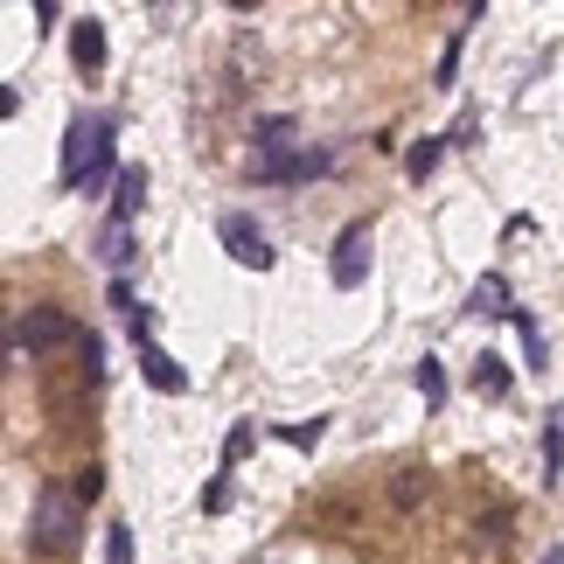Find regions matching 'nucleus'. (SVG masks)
Here are the masks:
<instances>
[{"instance_id":"obj_1","label":"nucleus","mask_w":564,"mask_h":564,"mask_svg":"<svg viewBox=\"0 0 564 564\" xmlns=\"http://www.w3.org/2000/svg\"><path fill=\"white\" fill-rule=\"evenodd\" d=\"M112 182V119H77L63 133V188L98 195Z\"/></svg>"},{"instance_id":"obj_2","label":"nucleus","mask_w":564,"mask_h":564,"mask_svg":"<svg viewBox=\"0 0 564 564\" xmlns=\"http://www.w3.org/2000/svg\"><path fill=\"white\" fill-rule=\"evenodd\" d=\"M29 544H35V551H50V557H70V551L84 544V509L70 502V488H42V495H35Z\"/></svg>"},{"instance_id":"obj_3","label":"nucleus","mask_w":564,"mask_h":564,"mask_svg":"<svg viewBox=\"0 0 564 564\" xmlns=\"http://www.w3.org/2000/svg\"><path fill=\"white\" fill-rule=\"evenodd\" d=\"M8 335L21 341V349H35V356H42V349H70V341H84V328H77L63 307H29Z\"/></svg>"},{"instance_id":"obj_4","label":"nucleus","mask_w":564,"mask_h":564,"mask_svg":"<svg viewBox=\"0 0 564 564\" xmlns=\"http://www.w3.org/2000/svg\"><path fill=\"white\" fill-rule=\"evenodd\" d=\"M370 251H377V230H370V224H349V230L335 237V265H328V272H335L341 293H356L362 279H370Z\"/></svg>"},{"instance_id":"obj_5","label":"nucleus","mask_w":564,"mask_h":564,"mask_svg":"<svg viewBox=\"0 0 564 564\" xmlns=\"http://www.w3.org/2000/svg\"><path fill=\"white\" fill-rule=\"evenodd\" d=\"M216 237H224V251H230L245 272H272V258H279V251H272V237L258 230L251 216H224V224H216Z\"/></svg>"},{"instance_id":"obj_6","label":"nucleus","mask_w":564,"mask_h":564,"mask_svg":"<svg viewBox=\"0 0 564 564\" xmlns=\"http://www.w3.org/2000/svg\"><path fill=\"white\" fill-rule=\"evenodd\" d=\"M328 147H279V154H258V182H314L328 175Z\"/></svg>"},{"instance_id":"obj_7","label":"nucleus","mask_w":564,"mask_h":564,"mask_svg":"<svg viewBox=\"0 0 564 564\" xmlns=\"http://www.w3.org/2000/svg\"><path fill=\"white\" fill-rule=\"evenodd\" d=\"M140 377H147V383H154V390H161V398H182V390H188V377H182V362H175V356H167V349H161V341H147V349H140Z\"/></svg>"},{"instance_id":"obj_8","label":"nucleus","mask_w":564,"mask_h":564,"mask_svg":"<svg viewBox=\"0 0 564 564\" xmlns=\"http://www.w3.org/2000/svg\"><path fill=\"white\" fill-rule=\"evenodd\" d=\"M70 56H77V70H105V21L98 14L70 21Z\"/></svg>"},{"instance_id":"obj_9","label":"nucleus","mask_w":564,"mask_h":564,"mask_svg":"<svg viewBox=\"0 0 564 564\" xmlns=\"http://www.w3.org/2000/svg\"><path fill=\"white\" fill-rule=\"evenodd\" d=\"M140 209H147V167H119V182H112V224H133Z\"/></svg>"},{"instance_id":"obj_10","label":"nucleus","mask_w":564,"mask_h":564,"mask_svg":"<svg viewBox=\"0 0 564 564\" xmlns=\"http://www.w3.org/2000/svg\"><path fill=\"white\" fill-rule=\"evenodd\" d=\"M467 307H474V314H502V321H509V314H516V300H509V279H502V272H481V286L467 293Z\"/></svg>"},{"instance_id":"obj_11","label":"nucleus","mask_w":564,"mask_h":564,"mask_svg":"<svg viewBox=\"0 0 564 564\" xmlns=\"http://www.w3.org/2000/svg\"><path fill=\"white\" fill-rule=\"evenodd\" d=\"M98 258H105L112 272L133 265V224H105V230H98Z\"/></svg>"},{"instance_id":"obj_12","label":"nucleus","mask_w":564,"mask_h":564,"mask_svg":"<svg viewBox=\"0 0 564 564\" xmlns=\"http://www.w3.org/2000/svg\"><path fill=\"white\" fill-rule=\"evenodd\" d=\"M474 390H481V398H509V370H502V356H481V362H474Z\"/></svg>"},{"instance_id":"obj_13","label":"nucleus","mask_w":564,"mask_h":564,"mask_svg":"<svg viewBox=\"0 0 564 564\" xmlns=\"http://www.w3.org/2000/svg\"><path fill=\"white\" fill-rule=\"evenodd\" d=\"M440 154H446V140H419V147L404 154V175H411V182H425L432 167H440Z\"/></svg>"},{"instance_id":"obj_14","label":"nucleus","mask_w":564,"mask_h":564,"mask_svg":"<svg viewBox=\"0 0 564 564\" xmlns=\"http://www.w3.org/2000/svg\"><path fill=\"white\" fill-rule=\"evenodd\" d=\"M411 383H419V398H425V404H446V370H440L432 356L419 362V370H411Z\"/></svg>"},{"instance_id":"obj_15","label":"nucleus","mask_w":564,"mask_h":564,"mask_svg":"<svg viewBox=\"0 0 564 564\" xmlns=\"http://www.w3.org/2000/svg\"><path fill=\"white\" fill-rule=\"evenodd\" d=\"M293 147V119H258V154H279Z\"/></svg>"},{"instance_id":"obj_16","label":"nucleus","mask_w":564,"mask_h":564,"mask_svg":"<svg viewBox=\"0 0 564 564\" xmlns=\"http://www.w3.org/2000/svg\"><path fill=\"white\" fill-rule=\"evenodd\" d=\"M509 321H516V335H523V356H530V370H544V335H536V321H530L523 307H516Z\"/></svg>"},{"instance_id":"obj_17","label":"nucleus","mask_w":564,"mask_h":564,"mask_svg":"<svg viewBox=\"0 0 564 564\" xmlns=\"http://www.w3.org/2000/svg\"><path fill=\"white\" fill-rule=\"evenodd\" d=\"M425 488H432V481H425V467H404V474H398V509H419V502H425Z\"/></svg>"},{"instance_id":"obj_18","label":"nucleus","mask_w":564,"mask_h":564,"mask_svg":"<svg viewBox=\"0 0 564 564\" xmlns=\"http://www.w3.org/2000/svg\"><path fill=\"white\" fill-rule=\"evenodd\" d=\"M105 564H133V530H126V523L105 530Z\"/></svg>"},{"instance_id":"obj_19","label":"nucleus","mask_w":564,"mask_h":564,"mask_svg":"<svg viewBox=\"0 0 564 564\" xmlns=\"http://www.w3.org/2000/svg\"><path fill=\"white\" fill-rule=\"evenodd\" d=\"M321 432H328V419H314V425H279V440H286V446H321Z\"/></svg>"},{"instance_id":"obj_20","label":"nucleus","mask_w":564,"mask_h":564,"mask_svg":"<svg viewBox=\"0 0 564 564\" xmlns=\"http://www.w3.org/2000/svg\"><path fill=\"white\" fill-rule=\"evenodd\" d=\"M98 495H105V474H98V467H84V474H77V488H70V502L84 509V502H98Z\"/></svg>"},{"instance_id":"obj_21","label":"nucleus","mask_w":564,"mask_h":564,"mask_svg":"<svg viewBox=\"0 0 564 564\" xmlns=\"http://www.w3.org/2000/svg\"><path fill=\"white\" fill-rule=\"evenodd\" d=\"M251 453V425H230V440H224V467H237Z\"/></svg>"},{"instance_id":"obj_22","label":"nucleus","mask_w":564,"mask_h":564,"mask_svg":"<svg viewBox=\"0 0 564 564\" xmlns=\"http://www.w3.org/2000/svg\"><path fill=\"white\" fill-rule=\"evenodd\" d=\"M453 77H460V35H453L446 56H440V84H453Z\"/></svg>"},{"instance_id":"obj_23","label":"nucleus","mask_w":564,"mask_h":564,"mask_svg":"<svg viewBox=\"0 0 564 564\" xmlns=\"http://www.w3.org/2000/svg\"><path fill=\"white\" fill-rule=\"evenodd\" d=\"M536 564H564V544H544V557H536Z\"/></svg>"},{"instance_id":"obj_24","label":"nucleus","mask_w":564,"mask_h":564,"mask_svg":"<svg viewBox=\"0 0 564 564\" xmlns=\"http://www.w3.org/2000/svg\"><path fill=\"white\" fill-rule=\"evenodd\" d=\"M8 341H14V335H8V314H0V356H8Z\"/></svg>"},{"instance_id":"obj_25","label":"nucleus","mask_w":564,"mask_h":564,"mask_svg":"<svg viewBox=\"0 0 564 564\" xmlns=\"http://www.w3.org/2000/svg\"><path fill=\"white\" fill-rule=\"evenodd\" d=\"M14 112V91H0V119H8Z\"/></svg>"}]
</instances>
